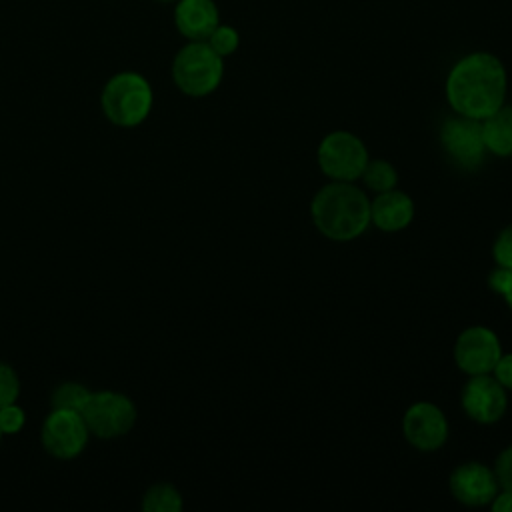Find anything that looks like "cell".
<instances>
[{
  "instance_id": "cell-1",
  "label": "cell",
  "mask_w": 512,
  "mask_h": 512,
  "mask_svg": "<svg viewBox=\"0 0 512 512\" xmlns=\"http://www.w3.org/2000/svg\"><path fill=\"white\" fill-rule=\"evenodd\" d=\"M444 90L456 114L484 120L504 104L508 74L498 56L478 50L462 56L450 68Z\"/></svg>"
},
{
  "instance_id": "cell-2",
  "label": "cell",
  "mask_w": 512,
  "mask_h": 512,
  "mask_svg": "<svg viewBox=\"0 0 512 512\" xmlns=\"http://www.w3.org/2000/svg\"><path fill=\"white\" fill-rule=\"evenodd\" d=\"M316 230L334 242H350L370 226V200L354 182L330 180L310 202Z\"/></svg>"
},
{
  "instance_id": "cell-3",
  "label": "cell",
  "mask_w": 512,
  "mask_h": 512,
  "mask_svg": "<svg viewBox=\"0 0 512 512\" xmlns=\"http://www.w3.org/2000/svg\"><path fill=\"white\" fill-rule=\"evenodd\" d=\"M154 92L150 82L132 70L108 78L100 94V106L108 122L120 128L140 126L152 112Z\"/></svg>"
},
{
  "instance_id": "cell-4",
  "label": "cell",
  "mask_w": 512,
  "mask_h": 512,
  "mask_svg": "<svg viewBox=\"0 0 512 512\" xmlns=\"http://www.w3.org/2000/svg\"><path fill=\"white\" fill-rule=\"evenodd\" d=\"M224 76V58L206 40H190L172 60V80L176 88L192 98L212 94Z\"/></svg>"
},
{
  "instance_id": "cell-5",
  "label": "cell",
  "mask_w": 512,
  "mask_h": 512,
  "mask_svg": "<svg viewBox=\"0 0 512 512\" xmlns=\"http://www.w3.org/2000/svg\"><path fill=\"white\" fill-rule=\"evenodd\" d=\"M82 416L90 436L100 440H114L132 432L138 410L130 396L116 390H98L90 394Z\"/></svg>"
},
{
  "instance_id": "cell-6",
  "label": "cell",
  "mask_w": 512,
  "mask_h": 512,
  "mask_svg": "<svg viewBox=\"0 0 512 512\" xmlns=\"http://www.w3.org/2000/svg\"><path fill=\"white\" fill-rule=\"evenodd\" d=\"M316 160L328 180L356 182L370 156L360 136L348 130H332L320 140Z\"/></svg>"
},
{
  "instance_id": "cell-7",
  "label": "cell",
  "mask_w": 512,
  "mask_h": 512,
  "mask_svg": "<svg viewBox=\"0 0 512 512\" xmlns=\"http://www.w3.org/2000/svg\"><path fill=\"white\" fill-rule=\"evenodd\" d=\"M88 440L90 430L84 422V416L74 410L52 408L40 428L42 448L58 460H72L80 456Z\"/></svg>"
},
{
  "instance_id": "cell-8",
  "label": "cell",
  "mask_w": 512,
  "mask_h": 512,
  "mask_svg": "<svg viewBox=\"0 0 512 512\" xmlns=\"http://www.w3.org/2000/svg\"><path fill=\"white\" fill-rule=\"evenodd\" d=\"M440 144L446 156L462 170H476L486 156L482 120L450 116L440 128Z\"/></svg>"
},
{
  "instance_id": "cell-9",
  "label": "cell",
  "mask_w": 512,
  "mask_h": 512,
  "mask_svg": "<svg viewBox=\"0 0 512 512\" xmlns=\"http://www.w3.org/2000/svg\"><path fill=\"white\" fill-rule=\"evenodd\" d=\"M448 420L440 406L428 400L410 404L402 416V436L420 452H436L448 440Z\"/></svg>"
},
{
  "instance_id": "cell-10",
  "label": "cell",
  "mask_w": 512,
  "mask_h": 512,
  "mask_svg": "<svg viewBox=\"0 0 512 512\" xmlns=\"http://www.w3.org/2000/svg\"><path fill=\"white\" fill-rule=\"evenodd\" d=\"M500 356V338L486 326H468L454 342V362L468 376L490 374Z\"/></svg>"
},
{
  "instance_id": "cell-11",
  "label": "cell",
  "mask_w": 512,
  "mask_h": 512,
  "mask_svg": "<svg viewBox=\"0 0 512 512\" xmlns=\"http://www.w3.org/2000/svg\"><path fill=\"white\" fill-rule=\"evenodd\" d=\"M464 414L476 424H496L508 408L506 388L492 374L468 376L460 394Z\"/></svg>"
},
{
  "instance_id": "cell-12",
  "label": "cell",
  "mask_w": 512,
  "mask_h": 512,
  "mask_svg": "<svg viewBox=\"0 0 512 512\" xmlns=\"http://www.w3.org/2000/svg\"><path fill=\"white\" fill-rule=\"evenodd\" d=\"M448 488L456 502L470 508L488 506L500 490L494 470L478 460L456 466L450 474Z\"/></svg>"
},
{
  "instance_id": "cell-13",
  "label": "cell",
  "mask_w": 512,
  "mask_h": 512,
  "mask_svg": "<svg viewBox=\"0 0 512 512\" xmlns=\"http://www.w3.org/2000/svg\"><path fill=\"white\" fill-rule=\"evenodd\" d=\"M414 218V200L398 190L378 192L370 200V224L382 232H400L410 226Z\"/></svg>"
},
{
  "instance_id": "cell-14",
  "label": "cell",
  "mask_w": 512,
  "mask_h": 512,
  "mask_svg": "<svg viewBox=\"0 0 512 512\" xmlns=\"http://www.w3.org/2000/svg\"><path fill=\"white\" fill-rule=\"evenodd\" d=\"M174 24L186 40H206L220 24V12L214 0H178Z\"/></svg>"
},
{
  "instance_id": "cell-15",
  "label": "cell",
  "mask_w": 512,
  "mask_h": 512,
  "mask_svg": "<svg viewBox=\"0 0 512 512\" xmlns=\"http://www.w3.org/2000/svg\"><path fill=\"white\" fill-rule=\"evenodd\" d=\"M486 152L512 158V104H502L494 114L482 120Z\"/></svg>"
},
{
  "instance_id": "cell-16",
  "label": "cell",
  "mask_w": 512,
  "mask_h": 512,
  "mask_svg": "<svg viewBox=\"0 0 512 512\" xmlns=\"http://www.w3.org/2000/svg\"><path fill=\"white\" fill-rule=\"evenodd\" d=\"M140 506L144 512H180L184 500L176 486L168 482H158L144 492Z\"/></svg>"
},
{
  "instance_id": "cell-17",
  "label": "cell",
  "mask_w": 512,
  "mask_h": 512,
  "mask_svg": "<svg viewBox=\"0 0 512 512\" xmlns=\"http://www.w3.org/2000/svg\"><path fill=\"white\" fill-rule=\"evenodd\" d=\"M360 180L364 182V186L370 192L378 194V192H386V190L396 188L398 172H396V168L388 160H384V158H374L372 160L370 158L366 162L362 174H360Z\"/></svg>"
},
{
  "instance_id": "cell-18",
  "label": "cell",
  "mask_w": 512,
  "mask_h": 512,
  "mask_svg": "<svg viewBox=\"0 0 512 512\" xmlns=\"http://www.w3.org/2000/svg\"><path fill=\"white\" fill-rule=\"evenodd\" d=\"M92 390H88L84 384L80 382H60L54 390H52V396H50V404L52 408H60V410H74V412H80L84 410L88 398H90Z\"/></svg>"
},
{
  "instance_id": "cell-19",
  "label": "cell",
  "mask_w": 512,
  "mask_h": 512,
  "mask_svg": "<svg viewBox=\"0 0 512 512\" xmlns=\"http://www.w3.org/2000/svg\"><path fill=\"white\" fill-rule=\"evenodd\" d=\"M206 42H208V46H210L218 56L226 58V56H232V54L238 50V46H240V34H238L236 28H232V26H228V24H218V26L212 30V34L206 38Z\"/></svg>"
},
{
  "instance_id": "cell-20",
  "label": "cell",
  "mask_w": 512,
  "mask_h": 512,
  "mask_svg": "<svg viewBox=\"0 0 512 512\" xmlns=\"http://www.w3.org/2000/svg\"><path fill=\"white\" fill-rule=\"evenodd\" d=\"M18 396H20V378L16 370L10 364L0 362V408L16 402Z\"/></svg>"
},
{
  "instance_id": "cell-21",
  "label": "cell",
  "mask_w": 512,
  "mask_h": 512,
  "mask_svg": "<svg viewBox=\"0 0 512 512\" xmlns=\"http://www.w3.org/2000/svg\"><path fill=\"white\" fill-rule=\"evenodd\" d=\"M24 424H26V412L16 402L0 408V430L4 436H14L22 432Z\"/></svg>"
},
{
  "instance_id": "cell-22",
  "label": "cell",
  "mask_w": 512,
  "mask_h": 512,
  "mask_svg": "<svg viewBox=\"0 0 512 512\" xmlns=\"http://www.w3.org/2000/svg\"><path fill=\"white\" fill-rule=\"evenodd\" d=\"M492 258L498 268H512V224L502 228L494 238Z\"/></svg>"
},
{
  "instance_id": "cell-23",
  "label": "cell",
  "mask_w": 512,
  "mask_h": 512,
  "mask_svg": "<svg viewBox=\"0 0 512 512\" xmlns=\"http://www.w3.org/2000/svg\"><path fill=\"white\" fill-rule=\"evenodd\" d=\"M490 288L504 298L508 308L512 310V268H498L490 272L488 276Z\"/></svg>"
},
{
  "instance_id": "cell-24",
  "label": "cell",
  "mask_w": 512,
  "mask_h": 512,
  "mask_svg": "<svg viewBox=\"0 0 512 512\" xmlns=\"http://www.w3.org/2000/svg\"><path fill=\"white\" fill-rule=\"evenodd\" d=\"M494 474L500 488L512 490V444L506 446L494 460Z\"/></svg>"
},
{
  "instance_id": "cell-25",
  "label": "cell",
  "mask_w": 512,
  "mask_h": 512,
  "mask_svg": "<svg viewBox=\"0 0 512 512\" xmlns=\"http://www.w3.org/2000/svg\"><path fill=\"white\" fill-rule=\"evenodd\" d=\"M506 390H512V352L504 354L498 358V362L494 364L492 372H490Z\"/></svg>"
},
{
  "instance_id": "cell-26",
  "label": "cell",
  "mask_w": 512,
  "mask_h": 512,
  "mask_svg": "<svg viewBox=\"0 0 512 512\" xmlns=\"http://www.w3.org/2000/svg\"><path fill=\"white\" fill-rule=\"evenodd\" d=\"M488 506L494 512H512V490L500 488Z\"/></svg>"
},
{
  "instance_id": "cell-27",
  "label": "cell",
  "mask_w": 512,
  "mask_h": 512,
  "mask_svg": "<svg viewBox=\"0 0 512 512\" xmlns=\"http://www.w3.org/2000/svg\"><path fill=\"white\" fill-rule=\"evenodd\" d=\"M156 2H162V4H170V2H178V0H156Z\"/></svg>"
},
{
  "instance_id": "cell-28",
  "label": "cell",
  "mask_w": 512,
  "mask_h": 512,
  "mask_svg": "<svg viewBox=\"0 0 512 512\" xmlns=\"http://www.w3.org/2000/svg\"><path fill=\"white\" fill-rule=\"evenodd\" d=\"M2 438H4V434H2V430H0V444H2Z\"/></svg>"
}]
</instances>
